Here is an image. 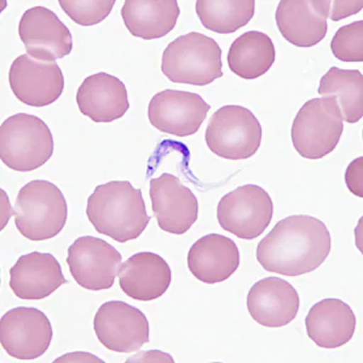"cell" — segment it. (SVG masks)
Instances as JSON below:
<instances>
[{
    "label": "cell",
    "mask_w": 363,
    "mask_h": 363,
    "mask_svg": "<svg viewBox=\"0 0 363 363\" xmlns=\"http://www.w3.org/2000/svg\"><path fill=\"white\" fill-rule=\"evenodd\" d=\"M344 130L335 99L320 97L303 104L292 124V143L301 157L318 160L332 153Z\"/></svg>",
    "instance_id": "8992f818"
},
{
    "label": "cell",
    "mask_w": 363,
    "mask_h": 363,
    "mask_svg": "<svg viewBox=\"0 0 363 363\" xmlns=\"http://www.w3.org/2000/svg\"><path fill=\"white\" fill-rule=\"evenodd\" d=\"M222 50L215 39L191 32L166 48L161 70L172 83L205 86L223 77Z\"/></svg>",
    "instance_id": "3957f363"
},
{
    "label": "cell",
    "mask_w": 363,
    "mask_h": 363,
    "mask_svg": "<svg viewBox=\"0 0 363 363\" xmlns=\"http://www.w3.org/2000/svg\"><path fill=\"white\" fill-rule=\"evenodd\" d=\"M149 196L161 230L182 235L198 220V199L174 174H162L149 182Z\"/></svg>",
    "instance_id": "9a60e30c"
},
{
    "label": "cell",
    "mask_w": 363,
    "mask_h": 363,
    "mask_svg": "<svg viewBox=\"0 0 363 363\" xmlns=\"http://www.w3.org/2000/svg\"><path fill=\"white\" fill-rule=\"evenodd\" d=\"M247 309L251 318L260 326L285 327L297 318L299 294L287 281L265 277L250 289Z\"/></svg>",
    "instance_id": "e0dca14e"
},
{
    "label": "cell",
    "mask_w": 363,
    "mask_h": 363,
    "mask_svg": "<svg viewBox=\"0 0 363 363\" xmlns=\"http://www.w3.org/2000/svg\"><path fill=\"white\" fill-rule=\"evenodd\" d=\"M172 281V272L162 257L140 252L120 265L119 285L128 297L150 301L162 297Z\"/></svg>",
    "instance_id": "d6986e66"
},
{
    "label": "cell",
    "mask_w": 363,
    "mask_h": 363,
    "mask_svg": "<svg viewBox=\"0 0 363 363\" xmlns=\"http://www.w3.org/2000/svg\"><path fill=\"white\" fill-rule=\"evenodd\" d=\"M275 58L277 51L270 37L258 30H250L231 44L228 63L234 74L252 80L269 72Z\"/></svg>",
    "instance_id": "cb8c5ba5"
},
{
    "label": "cell",
    "mask_w": 363,
    "mask_h": 363,
    "mask_svg": "<svg viewBox=\"0 0 363 363\" xmlns=\"http://www.w3.org/2000/svg\"><path fill=\"white\" fill-rule=\"evenodd\" d=\"M67 284L61 264L50 253L32 252L17 259L10 269L9 285L13 294L25 301H40Z\"/></svg>",
    "instance_id": "ac0fdd59"
},
{
    "label": "cell",
    "mask_w": 363,
    "mask_h": 363,
    "mask_svg": "<svg viewBox=\"0 0 363 363\" xmlns=\"http://www.w3.org/2000/svg\"><path fill=\"white\" fill-rule=\"evenodd\" d=\"M330 230L311 216H289L272 228L257 247V260L269 272L299 277L314 272L330 256Z\"/></svg>",
    "instance_id": "6da1fadb"
},
{
    "label": "cell",
    "mask_w": 363,
    "mask_h": 363,
    "mask_svg": "<svg viewBox=\"0 0 363 363\" xmlns=\"http://www.w3.org/2000/svg\"><path fill=\"white\" fill-rule=\"evenodd\" d=\"M256 10L255 0H198L196 13L205 28L230 34L250 23Z\"/></svg>",
    "instance_id": "484cf974"
},
{
    "label": "cell",
    "mask_w": 363,
    "mask_h": 363,
    "mask_svg": "<svg viewBox=\"0 0 363 363\" xmlns=\"http://www.w3.org/2000/svg\"><path fill=\"white\" fill-rule=\"evenodd\" d=\"M363 1H330V17L333 21H340L362 10Z\"/></svg>",
    "instance_id": "f546056e"
},
{
    "label": "cell",
    "mask_w": 363,
    "mask_h": 363,
    "mask_svg": "<svg viewBox=\"0 0 363 363\" xmlns=\"http://www.w3.org/2000/svg\"><path fill=\"white\" fill-rule=\"evenodd\" d=\"M114 246L95 236H82L68 248L67 264L75 282L89 291L112 289L121 265Z\"/></svg>",
    "instance_id": "9c48e42d"
},
{
    "label": "cell",
    "mask_w": 363,
    "mask_h": 363,
    "mask_svg": "<svg viewBox=\"0 0 363 363\" xmlns=\"http://www.w3.org/2000/svg\"><path fill=\"white\" fill-rule=\"evenodd\" d=\"M330 50L335 57L342 62H362V20L340 27L332 39Z\"/></svg>",
    "instance_id": "83f0119b"
},
{
    "label": "cell",
    "mask_w": 363,
    "mask_h": 363,
    "mask_svg": "<svg viewBox=\"0 0 363 363\" xmlns=\"http://www.w3.org/2000/svg\"><path fill=\"white\" fill-rule=\"evenodd\" d=\"M272 215L270 195L256 184L236 188L224 195L217 206L220 227L242 240L259 238L272 222Z\"/></svg>",
    "instance_id": "ba28073f"
},
{
    "label": "cell",
    "mask_w": 363,
    "mask_h": 363,
    "mask_svg": "<svg viewBox=\"0 0 363 363\" xmlns=\"http://www.w3.org/2000/svg\"><path fill=\"white\" fill-rule=\"evenodd\" d=\"M262 125L257 116L241 106H223L211 118L205 133L212 153L228 160H246L258 152Z\"/></svg>",
    "instance_id": "52a82bcc"
},
{
    "label": "cell",
    "mask_w": 363,
    "mask_h": 363,
    "mask_svg": "<svg viewBox=\"0 0 363 363\" xmlns=\"http://www.w3.org/2000/svg\"><path fill=\"white\" fill-rule=\"evenodd\" d=\"M181 10L177 0H126L121 16L133 37L153 40L176 27Z\"/></svg>",
    "instance_id": "603a6c76"
},
{
    "label": "cell",
    "mask_w": 363,
    "mask_h": 363,
    "mask_svg": "<svg viewBox=\"0 0 363 363\" xmlns=\"http://www.w3.org/2000/svg\"><path fill=\"white\" fill-rule=\"evenodd\" d=\"M238 245L227 236L208 234L199 239L188 253V268L201 282L213 285L228 280L239 269Z\"/></svg>",
    "instance_id": "44dd1931"
},
{
    "label": "cell",
    "mask_w": 363,
    "mask_h": 363,
    "mask_svg": "<svg viewBox=\"0 0 363 363\" xmlns=\"http://www.w3.org/2000/svg\"><path fill=\"white\" fill-rule=\"evenodd\" d=\"M330 0H282L275 13L277 28L298 48L318 45L327 35Z\"/></svg>",
    "instance_id": "2e32d148"
},
{
    "label": "cell",
    "mask_w": 363,
    "mask_h": 363,
    "mask_svg": "<svg viewBox=\"0 0 363 363\" xmlns=\"http://www.w3.org/2000/svg\"><path fill=\"white\" fill-rule=\"evenodd\" d=\"M116 0H60L63 11L72 21L89 27L104 21L112 13Z\"/></svg>",
    "instance_id": "4316f807"
},
{
    "label": "cell",
    "mask_w": 363,
    "mask_h": 363,
    "mask_svg": "<svg viewBox=\"0 0 363 363\" xmlns=\"http://www.w3.org/2000/svg\"><path fill=\"white\" fill-rule=\"evenodd\" d=\"M75 355L77 356H83L82 359H79V357H74L73 354H68V355L62 356V357H60V359H56L55 362H63V361H67V362H74V361H83V362H90V361H95V362H104L102 359H97L95 356L91 355V354H85V352H75Z\"/></svg>",
    "instance_id": "4dcf8cb0"
},
{
    "label": "cell",
    "mask_w": 363,
    "mask_h": 363,
    "mask_svg": "<svg viewBox=\"0 0 363 363\" xmlns=\"http://www.w3.org/2000/svg\"><path fill=\"white\" fill-rule=\"evenodd\" d=\"M13 215L17 230L26 239H52L63 230L67 223L66 198L51 182H29L17 194Z\"/></svg>",
    "instance_id": "277c9868"
},
{
    "label": "cell",
    "mask_w": 363,
    "mask_h": 363,
    "mask_svg": "<svg viewBox=\"0 0 363 363\" xmlns=\"http://www.w3.org/2000/svg\"><path fill=\"white\" fill-rule=\"evenodd\" d=\"M52 335L49 318L37 308H13L0 321L1 347L13 359L40 357L49 349Z\"/></svg>",
    "instance_id": "8fae6325"
},
{
    "label": "cell",
    "mask_w": 363,
    "mask_h": 363,
    "mask_svg": "<svg viewBox=\"0 0 363 363\" xmlns=\"http://www.w3.org/2000/svg\"><path fill=\"white\" fill-rule=\"evenodd\" d=\"M86 216L97 233L120 244L138 239L150 222L142 191L128 181L96 186L87 199Z\"/></svg>",
    "instance_id": "7a4b0ae2"
},
{
    "label": "cell",
    "mask_w": 363,
    "mask_h": 363,
    "mask_svg": "<svg viewBox=\"0 0 363 363\" xmlns=\"http://www.w3.org/2000/svg\"><path fill=\"white\" fill-rule=\"evenodd\" d=\"M363 157H359L347 166L345 181L347 186L352 194L363 198Z\"/></svg>",
    "instance_id": "f1b7e54d"
},
{
    "label": "cell",
    "mask_w": 363,
    "mask_h": 363,
    "mask_svg": "<svg viewBox=\"0 0 363 363\" xmlns=\"http://www.w3.org/2000/svg\"><path fill=\"white\" fill-rule=\"evenodd\" d=\"M18 34L27 54L38 61L56 62L73 50V38L68 27L52 10L44 6H34L25 11L18 25Z\"/></svg>",
    "instance_id": "4fadbf2b"
},
{
    "label": "cell",
    "mask_w": 363,
    "mask_h": 363,
    "mask_svg": "<svg viewBox=\"0 0 363 363\" xmlns=\"http://www.w3.org/2000/svg\"><path fill=\"white\" fill-rule=\"evenodd\" d=\"M306 333L318 347L337 349L350 342L356 330V316L350 306L337 298L318 301L308 313Z\"/></svg>",
    "instance_id": "7402d4cb"
},
{
    "label": "cell",
    "mask_w": 363,
    "mask_h": 363,
    "mask_svg": "<svg viewBox=\"0 0 363 363\" xmlns=\"http://www.w3.org/2000/svg\"><path fill=\"white\" fill-rule=\"evenodd\" d=\"M210 108L201 96L193 92L164 90L150 99L148 118L161 133L188 137L198 133Z\"/></svg>",
    "instance_id": "5bb4252c"
},
{
    "label": "cell",
    "mask_w": 363,
    "mask_h": 363,
    "mask_svg": "<svg viewBox=\"0 0 363 363\" xmlns=\"http://www.w3.org/2000/svg\"><path fill=\"white\" fill-rule=\"evenodd\" d=\"M77 104L82 114L99 124L123 118L130 108L125 84L104 72L84 80L77 92Z\"/></svg>",
    "instance_id": "ffe728a7"
},
{
    "label": "cell",
    "mask_w": 363,
    "mask_h": 363,
    "mask_svg": "<svg viewBox=\"0 0 363 363\" xmlns=\"http://www.w3.org/2000/svg\"><path fill=\"white\" fill-rule=\"evenodd\" d=\"M94 330L99 342L114 352H135L149 342L148 318L125 301H107L99 306Z\"/></svg>",
    "instance_id": "30bf717a"
},
{
    "label": "cell",
    "mask_w": 363,
    "mask_h": 363,
    "mask_svg": "<svg viewBox=\"0 0 363 363\" xmlns=\"http://www.w3.org/2000/svg\"><path fill=\"white\" fill-rule=\"evenodd\" d=\"M9 83L20 102L37 108L55 104L65 90V77L57 63L38 61L27 54L13 61Z\"/></svg>",
    "instance_id": "7c38bea8"
},
{
    "label": "cell",
    "mask_w": 363,
    "mask_h": 363,
    "mask_svg": "<svg viewBox=\"0 0 363 363\" xmlns=\"http://www.w3.org/2000/svg\"><path fill=\"white\" fill-rule=\"evenodd\" d=\"M318 95L335 99L342 121L347 124H356L362 119L363 75L359 70L332 67L321 78Z\"/></svg>",
    "instance_id": "d4e9b609"
},
{
    "label": "cell",
    "mask_w": 363,
    "mask_h": 363,
    "mask_svg": "<svg viewBox=\"0 0 363 363\" xmlns=\"http://www.w3.org/2000/svg\"><path fill=\"white\" fill-rule=\"evenodd\" d=\"M54 137L40 118L18 113L0 126V157L17 172L42 167L54 154Z\"/></svg>",
    "instance_id": "5b68a950"
}]
</instances>
